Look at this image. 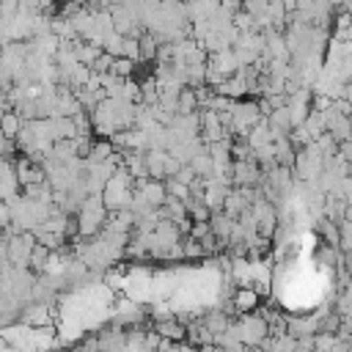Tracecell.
I'll list each match as a JSON object with an SVG mask.
<instances>
[{"label": "cell", "mask_w": 352, "mask_h": 352, "mask_svg": "<svg viewBox=\"0 0 352 352\" xmlns=\"http://www.w3.org/2000/svg\"><path fill=\"white\" fill-rule=\"evenodd\" d=\"M22 121H25V118H22L19 113H8V110H6V113L0 116V129H3V135L14 140V138H16V132L22 129Z\"/></svg>", "instance_id": "2"}, {"label": "cell", "mask_w": 352, "mask_h": 352, "mask_svg": "<svg viewBox=\"0 0 352 352\" xmlns=\"http://www.w3.org/2000/svg\"><path fill=\"white\" fill-rule=\"evenodd\" d=\"M338 148H341V157H344L346 162H352V143H349V140H341Z\"/></svg>", "instance_id": "6"}, {"label": "cell", "mask_w": 352, "mask_h": 352, "mask_svg": "<svg viewBox=\"0 0 352 352\" xmlns=\"http://www.w3.org/2000/svg\"><path fill=\"white\" fill-rule=\"evenodd\" d=\"M22 319L30 327H44V322H50V311H47V305H30Z\"/></svg>", "instance_id": "4"}, {"label": "cell", "mask_w": 352, "mask_h": 352, "mask_svg": "<svg viewBox=\"0 0 352 352\" xmlns=\"http://www.w3.org/2000/svg\"><path fill=\"white\" fill-rule=\"evenodd\" d=\"M234 305H236L239 311H250V308L258 305V294H256L250 286H242V289L234 294Z\"/></svg>", "instance_id": "3"}, {"label": "cell", "mask_w": 352, "mask_h": 352, "mask_svg": "<svg viewBox=\"0 0 352 352\" xmlns=\"http://www.w3.org/2000/svg\"><path fill=\"white\" fill-rule=\"evenodd\" d=\"M36 245V236L30 231H14L11 239H6V253H8V261L16 264V267H25L28 258H30V250Z\"/></svg>", "instance_id": "1"}, {"label": "cell", "mask_w": 352, "mask_h": 352, "mask_svg": "<svg viewBox=\"0 0 352 352\" xmlns=\"http://www.w3.org/2000/svg\"><path fill=\"white\" fill-rule=\"evenodd\" d=\"M160 333H165V336H173V338H182V336H184L182 324H176V322H162V324H160Z\"/></svg>", "instance_id": "5"}]
</instances>
